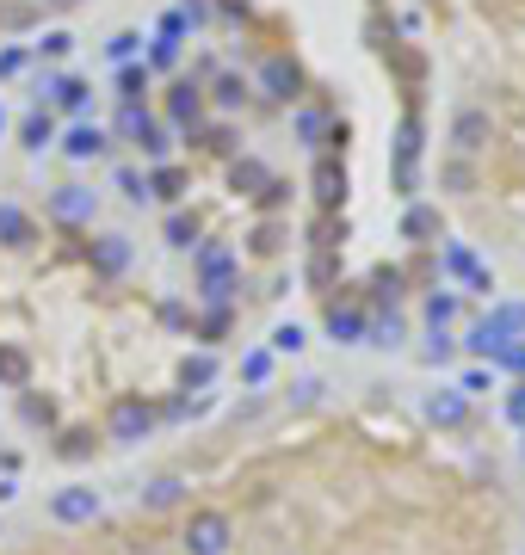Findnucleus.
Here are the masks:
<instances>
[{
    "label": "nucleus",
    "mask_w": 525,
    "mask_h": 555,
    "mask_svg": "<svg viewBox=\"0 0 525 555\" xmlns=\"http://www.w3.org/2000/svg\"><path fill=\"white\" fill-rule=\"evenodd\" d=\"M229 185H235V192H266V185H272V173L260 167V161H235V173H229Z\"/></svg>",
    "instance_id": "6ab92c4d"
},
{
    "label": "nucleus",
    "mask_w": 525,
    "mask_h": 555,
    "mask_svg": "<svg viewBox=\"0 0 525 555\" xmlns=\"http://www.w3.org/2000/svg\"><path fill=\"white\" fill-rule=\"evenodd\" d=\"M223 333H229V309H210L204 315V340H223Z\"/></svg>",
    "instance_id": "c9c22d12"
},
{
    "label": "nucleus",
    "mask_w": 525,
    "mask_h": 555,
    "mask_svg": "<svg viewBox=\"0 0 525 555\" xmlns=\"http://www.w3.org/2000/svg\"><path fill=\"white\" fill-rule=\"evenodd\" d=\"M414 167H420V118H402L396 130V185L414 192Z\"/></svg>",
    "instance_id": "39448f33"
},
{
    "label": "nucleus",
    "mask_w": 525,
    "mask_h": 555,
    "mask_svg": "<svg viewBox=\"0 0 525 555\" xmlns=\"http://www.w3.org/2000/svg\"><path fill=\"white\" fill-rule=\"evenodd\" d=\"M396 340H402V321H396V315L371 327V346H396Z\"/></svg>",
    "instance_id": "2f4dec72"
},
{
    "label": "nucleus",
    "mask_w": 525,
    "mask_h": 555,
    "mask_svg": "<svg viewBox=\"0 0 525 555\" xmlns=\"http://www.w3.org/2000/svg\"><path fill=\"white\" fill-rule=\"evenodd\" d=\"M50 7H56V13H68V7H81V0H50Z\"/></svg>",
    "instance_id": "c03bdc74"
},
{
    "label": "nucleus",
    "mask_w": 525,
    "mask_h": 555,
    "mask_svg": "<svg viewBox=\"0 0 525 555\" xmlns=\"http://www.w3.org/2000/svg\"><path fill=\"white\" fill-rule=\"evenodd\" d=\"M260 87H266V99H297V62L291 56H266V68H260Z\"/></svg>",
    "instance_id": "0eeeda50"
},
{
    "label": "nucleus",
    "mask_w": 525,
    "mask_h": 555,
    "mask_svg": "<svg viewBox=\"0 0 525 555\" xmlns=\"http://www.w3.org/2000/svg\"><path fill=\"white\" fill-rule=\"evenodd\" d=\"M297 130H303V142H315V136L328 130V118H322V111H303V118H297Z\"/></svg>",
    "instance_id": "e433bc0d"
},
{
    "label": "nucleus",
    "mask_w": 525,
    "mask_h": 555,
    "mask_svg": "<svg viewBox=\"0 0 525 555\" xmlns=\"http://www.w3.org/2000/svg\"><path fill=\"white\" fill-rule=\"evenodd\" d=\"M285 198H291V185H285V179H272L266 192H260V204H266V210H278V204H285Z\"/></svg>",
    "instance_id": "4c0bfd02"
},
{
    "label": "nucleus",
    "mask_w": 525,
    "mask_h": 555,
    "mask_svg": "<svg viewBox=\"0 0 525 555\" xmlns=\"http://www.w3.org/2000/svg\"><path fill=\"white\" fill-rule=\"evenodd\" d=\"M180 543L186 555H229V512H192Z\"/></svg>",
    "instance_id": "f03ea898"
},
{
    "label": "nucleus",
    "mask_w": 525,
    "mask_h": 555,
    "mask_svg": "<svg viewBox=\"0 0 525 555\" xmlns=\"http://www.w3.org/2000/svg\"><path fill=\"white\" fill-rule=\"evenodd\" d=\"M62 457H87V432H68L62 438Z\"/></svg>",
    "instance_id": "37998d69"
},
{
    "label": "nucleus",
    "mask_w": 525,
    "mask_h": 555,
    "mask_svg": "<svg viewBox=\"0 0 525 555\" xmlns=\"http://www.w3.org/2000/svg\"><path fill=\"white\" fill-rule=\"evenodd\" d=\"M50 210H56L62 222H87V216H93V192H81V185H62Z\"/></svg>",
    "instance_id": "ddd939ff"
},
{
    "label": "nucleus",
    "mask_w": 525,
    "mask_h": 555,
    "mask_svg": "<svg viewBox=\"0 0 525 555\" xmlns=\"http://www.w3.org/2000/svg\"><path fill=\"white\" fill-rule=\"evenodd\" d=\"M118 136L124 142H136V148H149V155H161V130H155V118H149V111H136V105H124V118H118Z\"/></svg>",
    "instance_id": "6e6552de"
},
{
    "label": "nucleus",
    "mask_w": 525,
    "mask_h": 555,
    "mask_svg": "<svg viewBox=\"0 0 525 555\" xmlns=\"http://www.w3.org/2000/svg\"><path fill=\"white\" fill-rule=\"evenodd\" d=\"M149 426H155V407H149V401H136V395L112 401V438H118V444L149 438Z\"/></svg>",
    "instance_id": "7ed1b4c3"
},
{
    "label": "nucleus",
    "mask_w": 525,
    "mask_h": 555,
    "mask_svg": "<svg viewBox=\"0 0 525 555\" xmlns=\"http://www.w3.org/2000/svg\"><path fill=\"white\" fill-rule=\"evenodd\" d=\"M149 192H155V198H180V192H186V173H180V167H155Z\"/></svg>",
    "instance_id": "5701e85b"
},
{
    "label": "nucleus",
    "mask_w": 525,
    "mask_h": 555,
    "mask_svg": "<svg viewBox=\"0 0 525 555\" xmlns=\"http://www.w3.org/2000/svg\"><path fill=\"white\" fill-rule=\"evenodd\" d=\"M0 241H7V247H25L31 241V216L19 204H0Z\"/></svg>",
    "instance_id": "f3484780"
},
{
    "label": "nucleus",
    "mask_w": 525,
    "mask_h": 555,
    "mask_svg": "<svg viewBox=\"0 0 525 555\" xmlns=\"http://www.w3.org/2000/svg\"><path fill=\"white\" fill-rule=\"evenodd\" d=\"M93 266H99L105 278H118V272L130 266V247H124V235H105V241L93 247Z\"/></svg>",
    "instance_id": "4468645a"
},
{
    "label": "nucleus",
    "mask_w": 525,
    "mask_h": 555,
    "mask_svg": "<svg viewBox=\"0 0 525 555\" xmlns=\"http://www.w3.org/2000/svg\"><path fill=\"white\" fill-rule=\"evenodd\" d=\"M186 500V481L180 475H161V481H149V488H143V506L149 512H167V506H180Z\"/></svg>",
    "instance_id": "f8f14e48"
},
{
    "label": "nucleus",
    "mask_w": 525,
    "mask_h": 555,
    "mask_svg": "<svg viewBox=\"0 0 525 555\" xmlns=\"http://www.w3.org/2000/svg\"><path fill=\"white\" fill-rule=\"evenodd\" d=\"M0 130H7V111H0Z\"/></svg>",
    "instance_id": "a18cd8bd"
},
{
    "label": "nucleus",
    "mask_w": 525,
    "mask_h": 555,
    "mask_svg": "<svg viewBox=\"0 0 525 555\" xmlns=\"http://www.w3.org/2000/svg\"><path fill=\"white\" fill-rule=\"evenodd\" d=\"M445 185H451V192H464V185H470V167L451 161V167H445Z\"/></svg>",
    "instance_id": "a19ab883"
},
{
    "label": "nucleus",
    "mask_w": 525,
    "mask_h": 555,
    "mask_svg": "<svg viewBox=\"0 0 525 555\" xmlns=\"http://www.w3.org/2000/svg\"><path fill=\"white\" fill-rule=\"evenodd\" d=\"M519 333H525V303H501L495 315H482V321L470 327V352H476V358H495L501 346L519 340Z\"/></svg>",
    "instance_id": "f257e3e1"
},
{
    "label": "nucleus",
    "mask_w": 525,
    "mask_h": 555,
    "mask_svg": "<svg viewBox=\"0 0 525 555\" xmlns=\"http://www.w3.org/2000/svg\"><path fill=\"white\" fill-rule=\"evenodd\" d=\"M495 358H501V364H507V370H525V340H513V346H501V352H495Z\"/></svg>",
    "instance_id": "ea45409f"
},
{
    "label": "nucleus",
    "mask_w": 525,
    "mask_h": 555,
    "mask_svg": "<svg viewBox=\"0 0 525 555\" xmlns=\"http://www.w3.org/2000/svg\"><path fill=\"white\" fill-rule=\"evenodd\" d=\"M451 142H458V155H476V148H488V111H458V124H451Z\"/></svg>",
    "instance_id": "1a4fd4ad"
},
{
    "label": "nucleus",
    "mask_w": 525,
    "mask_h": 555,
    "mask_svg": "<svg viewBox=\"0 0 525 555\" xmlns=\"http://www.w3.org/2000/svg\"><path fill=\"white\" fill-rule=\"evenodd\" d=\"M155 68H173L180 62V37H155V56H149Z\"/></svg>",
    "instance_id": "c756f323"
},
{
    "label": "nucleus",
    "mask_w": 525,
    "mask_h": 555,
    "mask_svg": "<svg viewBox=\"0 0 525 555\" xmlns=\"http://www.w3.org/2000/svg\"><path fill=\"white\" fill-rule=\"evenodd\" d=\"M328 333H334V340H346V346H353V340H365V315L359 309H328Z\"/></svg>",
    "instance_id": "dca6fc26"
},
{
    "label": "nucleus",
    "mask_w": 525,
    "mask_h": 555,
    "mask_svg": "<svg viewBox=\"0 0 525 555\" xmlns=\"http://www.w3.org/2000/svg\"><path fill=\"white\" fill-rule=\"evenodd\" d=\"M56 105L81 111V105H87V81H62V87H56Z\"/></svg>",
    "instance_id": "c85d7f7f"
},
{
    "label": "nucleus",
    "mask_w": 525,
    "mask_h": 555,
    "mask_svg": "<svg viewBox=\"0 0 525 555\" xmlns=\"http://www.w3.org/2000/svg\"><path fill=\"white\" fill-rule=\"evenodd\" d=\"M68 44H75L68 31H44V56H68Z\"/></svg>",
    "instance_id": "58836bf2"
},
{
    "label": "nucleus",
    "mask_w": 525,
    "mask_h": 555,
    "mask_svg": "<svg viewBox=\"0 0 525 555\" xmlns=\"http://www.w3.org/2000/svg\"><path fill=\"white\" fill-rule=\"evenodd\" d=\"M118 192H124V198H136V204H143V198H149V185H143V179H136V173L124 167V173H118Z\"/></svg>",
    "instance_id": "72a5a7b5"
},
{
    "label": "nucleus",
    "mask_w": 525,
    "mask_h": 555,
    "mask_svg": "<svg viewBox=\"0 0 525 555\" xmlns=\"http://www.w3.org/2000/svg\"><path fill=\"white\" fill-rule=\"evenodd\" d=\"M25 377H31V358H25L19 346H0V383H7V389H25Z\"/></svg>",
    "instance_id": "a211bd4d"
},
{
    "label": "nucleus",
    "mask_w": 525,
    "mask_h": 555,
    "mask_svg": "<svg viewBox=\"0 0 525 555\" xmlns=\"http://www.w3.org/2000/svg\"><path fill=\"white\" fill-rule=\"evenodd\" d=\"M272 346H278V352H297V346H303V327H297V321H291V327H278V333H272Z\"/></svg>",
    "instance_id": "f704fd0d"
},
{
    "label": "nucleus",
    "mask_w": 525,
    "mask_h": 555,
    "mask_svg": "<svg viewBox=\"0 0 525 555\" xmlns=\"http://www.w3.org/2000/svg\"><path fill=\"white\" fill-rule=\"evenodd\" d=\"M31 19H38V7H25V0H13V7H0V25H31Z\"/></svg>",
    "instance_id": "7c9ffc66"
},
{
    "label": "nucleus",
    "mask_w": 525,
    "mask_h": 555,
    "mask_svg": "<svg viewBox=\"0 0 525 555\" xmlns=\"http://www.w3.org/2000/svg\"><path fill=\"white\" fill-rule=\"evenodd\" d=\"M62 148H68V161H93V155H105V136H99L93 124H75Z\"/></svg>",
    "instance_id": "2eb2a0df"
},
{
    "label": "nucleus",
    "mask_w": 525,
    "mask_h": 555,
    "mask_svg": "<svg viewBox=\"0 0 525 555\" xmlns=\"http://www.w3.org/2000/svg\"><path fill=\"white\" fill-rule=\"evenodd\" d=\"M451 315H458V296H427V321L433 327H445Z\"/></svg>",
    "instance_id": "cd10ccee"
},
{
    "label": "nucleus",
    "mask_w": 525,
    "mask_h": 555,
    "mask_svg": "<svg viewBox=\"0 0 525 555\" xmlns=\"http://www.w3.org/2000/svg\"><path fill=\"white\" fill-rule=\"evenodd\" d=\"M19 136H25V148H50V142H56V124L44 118V111H31V118H25V130H19Z\"/></svg>",
    "instance_id": "4be33fe9"
},
{
    "label": "nucleus",
    "mask_w": 525,
    "mask_h": 555,
    "mask_svg": "<svg viewBox=\"0 0 525 555\" xmlns=\"http://www.w3.org/2000/svg\"><path fill=\"white\" fill-rule=\"evenodd\" d=\"M241 99H248V87H241L235 74H223V81H217V105H223V111H235Z\"/></svg>",
    "instance_id": "bb28decb"
},
{
    "label": "nucleus",
    "mask_w": 525,
    "mask_h": 555,
    "mask_svg": "<svg viewBox=\"0 0 525 555\" xmlns=\"http://www.w3.org/2000/svg\"><path fill=\"white\" fill-rule=\"evenodd\" d=\"M167 241H173V247H192V241H198V222H192V216H167Z\"/></svg>",
    "instance_id": "393cba45"
},
{
    "label": "nucleus",
    "mask_w": 525,
    "mask_h": 555,
    "mask_svg": "<svg viewBox=\"0 0 525 555\" xmlns=\"http://www.w3.org/2000/svg\"><path fill=\"white\" fill-rule=\"evenodd\" d=\"M180 383H186V389H210V383H217V358H210V352L186 358V364H180Z\"/></svg>",
    "instance_id": "aec40b11"
},
{
    "label": "nucleus",
    "mask_w": 525,
    "mask_h": 555,
    "mask_svg": "<svg viewBox=\"0 0 525 555\" xmlns=\"http://www.w3.org/2000/svg\"><path fill=\"white\" fill-rule=\"evenodd\" d=\"M346 198V167L334 161V155H322V161H315V204H340Z\"/></svg>",
    "instance_id": "9d476101"
},
{
    "label": "nucleus",
    "mask_w": 525,
    "mask_h": 555,
    "mask_svg": "<svg viewBox=\"0 0 525 555\" xmlns=\"http://www.w3.org/2000/svg\"><path fill=\"white\" fill-rule=\"evenodd\" d=\"M50 512H56V525H87V518L99 512V494L93 488H62L50 500Z\"/></svg>",
    "instance_id": "423d86ee"
},
{
    "label": "nucleus",
    "mask_w": 525,
    "mask_h": 555,
    "mask_svg": "<svg viewBox=\"0 0 525 555\" xmlns=\"http://www.w3.org/2000/svg\"><path fill=\"white\" fill-rule=\"evenodd\" d=\"M118 87H124L118 99H124V105H136V99L149 93V74H136V68H124V74H118Z\"/></svg>",
    "instance_id": "a878e982"
},
{
    "label": "nucleus",
    "mask_w": 525,
    "mask_h": 555,
    "mask_svg": "<svg viewBox=\"0 0 525 555\" xmlns=\"http://www.w3.org/2000/svg\"><path fill=\"white\" fill-rule=\"evenodd\" d=\"M433 229H439V216H433V210H420V204L402 216V235H408V241H427Z\"/></svg>",
    "instance_id": "b1692460"
},
{
    "label": "nucleus",
    "mask_w": 525,
    "mask_h": 555,
    "mask_svg": "<svg viewBox=\"0 0 525 555\" xmlns=\"http://www.w3.org/2000/svg\"><path fill=\"white\" fill-rule=\"evenodd\" d=\"M198 266H204V296H210V309H229V290H235V266H229V253H223V247H204V253H198Z\"/></svg>",
    "instance_id": "20e7f679"
},
{
    "label": "nucleus",
    "mask_w": 525,
    "mask_h": 555,
    "mask_svg": "<svg viewBox=\"0 0 525 555\" xmlns=\"http://www.w3.org/2000/svg\"><path fill=\"white\" fill-rule=\"evenodd\" d=\"M464 414H470V395H464V389H445V395L427 401V420H433V426H458Z\"/></svg>",
    "instance_id": "9b49d317"
},
{
    "label": "nucleus",
    "mask_w": 525,
    "mask_h": 555,
    "mask_svg": "<svg viewBox=\"0 0 525 555\" xmlns=\"http://www.w3.org/2000/svg\"><path fill=\"white\" fill-rule=\"evenodd\" d=\"M167 111H173V118H180V124H198V111H204L198 87H192V81H186V87H173V93H167Z\"/></svg>",
    "instance_id": "412c9836"
},
{
    "label": "nucleus",
    "mask_w": 525,
    "mask_h": 555,
    "mask_svg": "<svg viewBox=\"0 0 525 555\" xmlns=\"http://www.w3.org/2000/svg\"><path fill=\"white\" fill-rule=\"evenodd\" d=\"M507 420H513V426H525V389H513V395H507Z\"/></svg>",
    "instance_id": "79ce46f5"
},
{
    "label": "nucleus",
    "mask_w": 525,
    "mask_h": 555,
    "mask_svg": "<svg viewBox=\"0 0 525 555\" xmlns=\"http://www.w3.org/2000/svg\"><path fill=\"white\" fill-rule=\"evenodd\" d=\"M266 370H272V358H266V352H248V364H241V377H248V383H266Z\"/></svg>",
    "instance_id": "473e14b6"
}]
</instances>
